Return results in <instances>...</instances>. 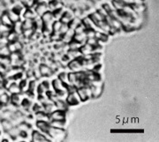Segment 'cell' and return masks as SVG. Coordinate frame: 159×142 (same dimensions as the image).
<instances>
[{
  "instance_id": "7a4b0ae2",
  "label": "cell",
  "mask_w": 159,
  "mask_h": 142,
  "mask_svg": "<svg viewBox=\"0 0 159 142\" xmlns=\"http://www.w3.org/2000/svg\"><path fill=\"white\" fill-rule=\"evenodd\" d=\"M52 87L56 92H67L66 91V85H65L58 78L55 79L52 81Z\"/></svg>"
},
{
  "instance_id": "d6a6232c",
  "label": "cell",
  "mask_w": 159,
  "mask_h": 142,
  "mask_svg": "<svg viewBox=\"0 0 159 142\" xmlns=\"http://www.w3.org/2000/svg\"><path fill=\"white\" fill-rule=\"evenodd\" d=\"M68 79H69L70 84H73V85H74V84L77 82V80H78L77 76H76V73L73 72L68 73Z\"/></svg>"
},
{
  "instance_id": "836d02e7",
  "label": "cell",
  "mask_w": 159,
  "mask_h": 142,
  "mask_svg": "<svg viewBox=\"0 0 159 142\" xmlns=\"http://www.w3.org/2000/svg\"><path fill=\"white\" fill-rule=\"evenodd\" d=\"M61 26H62V22L60 20H55L52 25V32H59Z\"/></svg>"
},
{
  "instance_id": "bcb514c9",
  "label": "cell",
  "mask_w": 159,
  "mask_h": 142,
  "mask_svg": "<svg viewBox=\"0 0 159 142\" xmlns=\"http://www.w3.org/2000/svg\"><path fill=\"white\" fill-rule=\"evenodd\" d=\"M4 80H5V78H4V75L2 72H0V85H1V86H4L3 84H4Z\"/></svg>"
},
{
  "instance_id": "d590c367",
  "label": "cell",
  "mask_w": 159,
  "mask_h": 142,
  "mask_svg": "<svg viewBox=\"0 0 159 142\" xmlns=\"http://www.w3.org/2000/svg\"><path fill=\"white\" fill-rule=\"evenodd\" d=\"M35 32V29L34 27L33 28H28V29H24L22 31V34L24 35V37H27V38H30V36L32 35V34Z\"/></svg>"
},
{
  "instance_id": "7402d4cb",
  "label": "cell",
  "mask_w": 159,
  "mask_h": 142,
  "mask_svg": "<svg viewBox=\"0 0 159 142\" xmlns=\"http://www.w3.org/2000/svg\"><path fill=\"white\" fill-rule=\"evenodd\" d=\"M12 126H13L10 120H8V119H2L1 120V127L3 128V130L4 132H8Z\"/></svg>"
},
{
  "instance_id": "83f0119b",
  "label": "cell",
  "mask_w": 159,
  "mask_h": 142,
  "mask_svg": "<svg viewBox=\"0 0 159 142\" xmlns=\"http://www.w3.org/2000/svg\"><path fill=\"white\" fill-rule=\"evenodd\" d=\"M68 46H69V49H72V50H74V49H80L81 47V42H78L74 40H72L69 43H68Z\"/></svg>"
},
{
  "instance_id": "ac0fdd59",
  "label": "cell",
  "mask_w": 159,
  "mask_h": 142,
  "mask_svg": "<svg viewBox=\"0 0 159 142\" xmlns=\"http://www.w3.org/2000/svg\"><path fill=\"white\" fill-rule=\"evenodd\" d=\"M49 125L54 128L63 129V127L65 126V120H50Z\"/></svg>"
},
{
  "instance_id": "1f68e13d",
  "label": "cell",
  "mask_w": 159,
  "mask_h": 142,
  "mask_svg": "<svg viewBox=\"0 0 159 142\" xmlns=\"http://www.w3.org/2000/svg\"><path fill=\"white\" fill-rule=\"evenodd\" d=\"M87 30V27H86V26L81 22L80 25H78L76 27H75V29H74V32H75V34H81V33H83V32H85Z\"/></svg>"
},
{
  "instance_id": "ffe728a7",
  "label": "cell",
  "mask_w": 159,
  "mask_h": 142,
  "mask_svg": "<svg viewBox=\"0 0 159 142\" xmlns=\"http://www.w3.org/2000/svg\"><path fill=\"white\" fill-rule=\"evenodd\" d=\"M65 103H66L68 105H76V104H78L80 102L74 97L73 94H68L67 96H66V99H65Z\"/></svg>"
},
{
  "instance_id": "74e56055",
  "label": "cell",
  "mask_w": 159,
  "mask_h": 142,
  "mask_svg": "<svg viewBox=\"0 0 159 142\" xmlns=\"http://www.w3.org/2000/svg\"><path fill=\"white\" fill-rule=\"evenodd\" d=\"M68 29H69L68 24H63V23H62V26H61V27H60V29H59V34H60L61 35H63V34H65L67 32Z\"/></svg>"
},
{
  "instance_id": "4fadbf2b",
  "label": "cell",
  "mask_w": 159,
  "mask_h": 142,
  "mask_svg": "<svg viewBox=\"0 0 159 142\" xmlns=\"http://www.w3.org/2000/svg\"><path fill=\"white\" fill-rule=\"evenodd\" d=\"M90 87H91V91H92V97L98 98L102 95V92H103L102 86H98V87L90 86Z\"/></svg>"
},
{
  "instance_id": "30bf717a",
  "label": "cell",
  "mask_w": 159,
  "mask_h": 142,
  "mask_svg": "<svg viewBox=\"0 0 159 142\" xmlns=\"http://www.w3.org/2000/svg\"><path fill=\"white\" fill-rule=\"evenodd\" d=\"M36 16H37V14H36L35 11L31 10V9H29V8H27V10L24 11V13L22 14L21 17H23V19H34Z\"/></svg>"
},
{
  "instance_id": "2e32d148",
  "label": "cell",
  "mask_w": 159,
  "mask_h": 142,
  "mask_svg": "<svg viewBox=\"0 0 159 142\" xmlns=\"http://www.w3.org/2000/svg\"><path fill=\"white\" fill-rule=\"evenodd\" d=\"M12 30L14 31L15 33H17L18 34H22V31H23V29H22V21L21 20H18V21L14 22L13 26L12 27Z\"/></svg>"
},
{
  "instance_id": "ee69618b",
  "label": "cell",
  "mask_w": 159,
  "mask_h": 142,
  "mask_svg": "<svg viewBox=\"0 0 159 142\" xmlns=\"http://www.w3.org/2000/svg\"><path fill=\"white\" fill-rule=\"evenodd\" d=\"M107 40H108V34H106V33H103V34H102V35H101L100 41H101V42H107Z\"/></svg>"
},
{
  "instance_id": "f6af8a7d",
  "label": "cell",
  "mask_w": 159,
  "mask_h": 142,
  "mask_svg": "<svg viewBox=\"0 0 159 142\" xmlns=\"http://www.w3.org/2000/svg\"><path fill=\"white\" fill-rule=\"evenodd\" d=\"M145 3V0H133V4H143Z\"/></svg>"
},
{
  "instance_id": "681fc988",
  "label": "cell",
  "mask_w": 159,
  "mask_h": 142,
  "mask_svg": "<svg viewBox=\"0 0 159 142\" xmlns=\"http://www.w3.org/2000/svg\"><path fill=\"white\" fill-rule=\"evenodd\" d=\"M0 1H2V0H0Z\"/></svg>"
},
{
  "instance_id": "8fae6325",
  "label": "cell",
  "mask_w": 159,
  "mask_h": 142,
  "mask_svg": "<svg viewBox=\"0 0 159 142\" xmlns=\"http://www.w3.org/2000/svg\"><path fill=\"white\" fill-rule=\"evenodd\" d=\"M7 13H8V16L9 18L11 19V20L14 23L18 20H20V16H19V13L16 12L15 11H13L12 9L11 10H7Z\"/></svg>"
},
{
  "instance_id": "4316f807",
  "label": "cell",
  "mask_w": 159,
  "mask_h": 142,
  "mask_svg": "<svg viewBox=\"0 0 159 142\" xmlns=\"http://www.w3.org/2000/svg\"><path fill=\"white\" fill-rule=\"evenodd\" d=\"M10 96H11V95H8L7 91H6V93L1 95H0V104H1V105H5V104H7V103L10 102Z\"/></svg>"
},
{
  "instance_id": "d4e9b609",
  "label": "cell",
  "mask_w": 159,
  "mask_h": 142,
  "mask_svg": "<svg viewBox=\"0 0 159 142\" xmlns=\"http://www.w3.org/2000/svg\"><path fill=\"white\" fill-rule=\"evenodd\" d=\"M81 101H86L88 99V96L86 95V92H85V88L84 87H78L77 90H76Z\"/></svg>"
},
{
  "instance_id": "5bb4252c",
  "label": "cell",
  "mask_w": 159,
  "mask_h": 142,
  "mask_svg": "<svg viewBox=\"0 0 159 142\" xmlns=\"http://www.w3.org/2000/svg\"><path fill=\"white\" fill-rule=\"evenodd\" d=\"M35 27L34 19H24L22 20V29H28V28H33Z\"/></svg>"
},
{
  "instance_id": "ab89813d",
  "label": "cell",
  "mask_w": 159,
  "mask_h": 142,
  "mask_svg": "<svg viewBox=\"0 0 159 142\" xmlns=\"http://www.w3.org/2000/svg\"><path fill=\"white\" fill-rule=\"evenodd\" d=\"M8 43H9V41H8L7 37H4V36H1L0 37V47L7 46Z\"/></svg>"
},
{
  "instance_id": "f546056e",
  "label": "cell",
  "mask_w": 159,
  "mask_h": 142,
  "mask_svg": "<svg viewBox=\"0 0 159 142\" xmlns=\"http://www.w3.org/2000/svg\"><path fill=\"white\" fill-rule=\"evenodd\" d=\"M18 36H19V34L17 33H15L14 31L11 30L9 32L8 35H7V39H8L9 42H13L18 40Z\"/></svg>"
},
{
  "instance_id": "60d3db41",
  "label": "cell",
  "mask_w": 159,
  "mask_h": 142,
  "mask_svg": "<svg viewBox=\"0 0 159 142\" xmlns=\"http://www.w3.org/2000/svg\"><path fill=\"white\" fill-rule=\"evenodd\" d=\"M33 71H34V76L35 77L36 80H38L41 76H42V73H41V72H40V70H39V67H38V68L33 69Z\"/></svg>"
},
{
  "instance_id": "cb8c5ba5",
  "label": "cell",
  "mask_w": 159,
  "mask_h": 142,
  "mask_svg": "<svg viewBox=\"0 0 159 142\" xmlns=\"http://www.w3.org/2000/svg\"><path fill=\"white\" fill-rule=\"evenodd\" d=\"M9 135L12 138V140L14 141V139L20 133V131L19 130V128L17 126H12L9 131H8Z\"/></svg>"
},
{
  "instance_id": "3957f363",
  "label": "cell",
  "mask_w": 159,
  "mask_h": 142,
  "mask_svg": "<svg viewBox=\"0 0 159 142\" xmlns=\"http://www.w3.org/2000/svg\"><path fill=\"white\" fill-rule=\"evenodd\" d=\"M50 120H65V111L56 110L50 114Z\"/></svg>"
},
{
  "instance_id": "484cf974",
  "label": "cell",
  "mask_w": 159,
  "mask_h": 142,
  "mask_svg": "<svg viewBox=\"0 0 159 142\" xmlns=\"http://www.w3.org/2000/svg\"><path fill=\"white\" fill-rule=\"evenodd\" d=\"M58 79H59L65 85H69V84H70V81H69V79H68V73H66L65 72H61V73L58 75Z\"/></svg>"
},
{
  "instance_id": "7bdbcfd3",
  "label": "cell",
  "mask_w": 159,
  "mask_h": 142,
  "mask_svg": "<svg viewBox=\"0 0 159 142\" xmlns=\"http://www.w3.org/2000/svg\"><path fill=\"white\" fill-rule=\"evenodd\" d=\"M65 34H66V35H68V36H70V37H73V35L75 34V32H74V29H72V28H70L69 27V29L67 30V32Z\"/></svg>"
},
{
  "instance_id": "c3c4849f",
  "label": "cell",
  "mask_w": 159,
  "mask_h": 142,
  "mask_svg": "<svg viewBox=\"0 0 159 142\" xmlns=\"http://www.w3.org/2000/svg\"><path fill=\"white\" fill-rule=\"evenodd\" d=\"M12 1H15V0H12Z\"/></svg>"
},
{
  "instance_id": "6da1fadb",
  "label": "cell",
  "mask_w": 159,
  "mask_h": 142,
  "mask_svg": "<svg viewBox=\"0 0 159 142\" xmlns=\"http://www.w3.org/2000/svg\"><path fill=\"white\" fill-rule=\"evenodd\" d=\"M47 133L50 136L51 140H54L56 141H64L66 137V132L65 130L59 129V128H54V127H51L50 126Z\"/></svg>"
},
{
  "instance_id": "52a82bcc",
  "label": "cell",
  "mask_w": 159,
  "mask_h": 142,
  "mask_svg": "<svg viewBox=\"0 0 159 142\" xmlns=\"http://www.w3.org/2000/svg\"><path fill=\"white\" fill-rule=\"evenodd\" d=\"M39 70H40V72H41V73H42V76H47V77H49V76L52 75V73H53V71L50 69V67L48 66V65H43V64L40 65Z\"/></svg>"
},
{
  "instance_id": "f35d334b",
  "label": "cell",
  "mask_w": 159,
  "mask_h": 142,
  "mask_svg": "<svg viewBox=\"0 0 159 142\" xmlns=\"http://www.w3.org/2000/svg\"><path fill=\"white\" fill-rule=\"evenodd\" d=\"M86 33V36L87 38H92V37H95V34H96V31L93 30L92 28H88L85 31Z\"/></svg>"
},
{
  "instance_id": "9c48e42d",
  "label": "cell",
  "mask_w": 159,
  "mask_h": 142,
  "mask_svg": "<svg viewBox=\"0 0 159 142\" xmlns=\"http://www.w3.org/2000/svg\"><path fill=\"white\" fill-rule=\"evenodd\" d=\"M93 49H94V47H92L91 45H89L88 43H85L81 47L80 51L82 54V56H84V55H88V54H92Z\"/></svg>"
},
{
  "instance_id": "277c9868",
  "label": "cell",
  "mask_w": 159,
  "mask_h": 142,
  "mask_svg": "<svg viewBox=\"0 0 159 142\" xmlns=\"http://www.w3.org/2000/svg\"><path fill=\"white\" fill-rule=\"evenodd\" d=\"M48 11V4L47 3H39L35 8V12L38 16H42L44 12Z\"/></svg>"
},
{
  "instance_id": "f1b7e54d",
  "label": "cell",
  "mask_w": 159,
  "mask_h": 142,
  "mask_svg": "<svg viewBox=\"0 0 159 142\" xmlns=\"http://www.w3.org/2000/svg\"><path fill=\"white\" fill-rule=\"evenodd\" d=\"M17 127L19 128V130L20 131V132H28L29 130H30V128H31V126L28 125V124H27L26 122H21L20 124H19L18 126H17Z\"/></svg>"
},
{
  "instance_id": "8d00e7d4",
  "label": "cell",
  "mask_w": 159,
  "mask_h": 142,
  "mask_svg": "<svg viewBox=\"0 0 159 142\" xmlns=\"http://www.w3.org/2000/svg\"><path fill=\"white\" fill-rule=\"evenodd\" d=\"M76 90H77V87L74 85H73V84L66 85V91L68 94H73L76 92Z\"/></svg>"
},
{
  "instance_id": "7c38bea8",
  "label": "cell",
  "mask_w": 159,
  "mask_h": 142,
  "mask_svg": "<svg viewBox=\"0 0 159 142\" xmlns=\"http://www.w3.org/2000/svg\"><path fill=\"white\" fill-rule=\"evenodd\" d=\"M35 114H36V115H35V118H36L37 121H45V122L50 123V115L45 114L44 112H42V111L36 112Z\"/></svg>"
},
{
  "instance_id": "44dd1931",
  "label": "cell",
  "mask_w": 159,
  "mask_h": 142,
  "mask_svg": "<svg viewBox=\"0 0 159 142\" xmlns=\"http://www.w3.org/2000/svg\"><path fill=\"white\" fill-rule=\"evenodd\" d=\"M132 7H133L134 11H135V12L137 13V14H142L146 11V6L144 5V4H133Z\"/></svg>"
},
{
  "instance_id": "4dcf8cb0",
  "label": "cell",
  "mask_w": 159,
  "mask_h": 142,
  "mask_svg": "<svg viewBox=\"0 0 159 142\" xmlns=\"http://www.w3.org/2000/svg\"><path fill=\"white\" fill-rule=\"evenodd\" d=\"M112 6L114 7V10L120 11V10H122L124 4L120 0H113L112 1Z\"/></svg>"
},
{
  "instance_id": "8992f818",
  "label": "cell",
  "mask_w": 159,
  "mask_h": 142,
  "mask_svg": "<svg viewBox=\"0 0 159 142\" xmlns=\"http://www.w3.org/2000/svg\"><path fill=\"white\" fill-rule=\"evenodd\" d=\"M32 141H48V140L44 137L42 133L39 131H33L32 133Z\"/></svg>"
},
{
  "instance_id": "7dc6e473",
  "label": "cell",
  "mask_w": 159,
  "mask_h": 142,
  "mask_svg": "<svg viewBox=\"0 0 159 142\" xmlns=\"http://www.w3.org/2000/svg\"><path fill=\"white\" fill-rule=\"evenodd\" d=\"M45 1V3H47V4H49V3H50V2H52L53 0H44Z\"/></svg>"
},
{
  "instance_id": "e575fe53",
  "label": "cell",
  "mask_w": 159,
  "mask_h": 142,
  "mask_svg": "<svg viewBox=\"0 0 159 142\" xmlns=\"http://www.w3.org/2000/svg\"><path fill=\"white\" fill-rule=\"evenodd\" d=\"M86 43L91 45L92 47H96V46L98 45V41H97L95 37H92V38H87Z\"/></svg>"
},
{
  "instance_id": "d6986e66",
  "label": "cell",
  "mask_w": 159,
  "mask_h": 142,
  "mask_svg": "<svg viewBox=\"0 0 159 142\" xmlns=\"http://www.w3.org/2000/svg\"><path fill=\"white\" fill-rule=\"evenodd\" d=\"M36 126L39 128V131H41V132H48V130L50 128L49 123L45 122V121H37Z\"/></svg>"
},
{
  "instance_id": "9a60e30c",
  "label": "cell",
  "mask_w": 159,
  "mask_h": 142,
  "mask_svg": "<svg viewBox=\"0 0 159 142\" xmlns=\"http://www.w3.org/2000/svg\"><path fill=\"white\" fill-rule=\"evenodd\" d=\"M7 92H9L11 95H15V94H19V93H21V89H20L19 85H17V84L13 83V84H12V85L8 87Z\"/></svg>"
},
{
  "instance_id": "e0dca14e",
  "label": "cell",
  "mask_w": 159,
  "mask_h": 142,
  "mask_svg": "<svg viewBox=\"0 0 159 142\" xmlns=\"http://www.w3.org/2000/svg\"><path fill=\"white\" fill-rule=\"evenodd\" d=\"M57 110H61V111H65L66 109H67V103L65 102V101H62V100H58L57 102L54 103Z\"/></svg>"
},
{
  "instance_id": "603a6c76",
  "label": "cell",
  "mask_w": 159,
  "mask_h": 142,
  "mask_svg": "<svg viewBox=\"0 0 159 142\" xmlns=\"http://www.w3.org/2000/svg\"><path fill=\"white\" fill-rule=\"evenodd\" d=\"M41 18H42L43 23H46V22H48V21H50V20H51V19H54V16H53V13H52L51 11H47L46 12H44V13L41 16Z\"/></svg>"
},
{
  "instance_id": "ba28073f",
  "label": "cell",
  "mask_w": 159,
  "mask_h": 142,
  "mask_svg": "<svg viewBox=\"0 0 159 142\" xmlns=\"http://www.w3.org/2000/svg\"><path fill=\"white\" fill-rule=\"evenodd\" d=\"M73 40L78 42H81V46L83 44L86 43V40H87V36H86V33L83 32V33H81V34H75L73 37Z\"/></svg>"
},
{
  "instance_id": "5b68a950",
  "label": "cell",
  "mask_w": 159,
  "mask_h": 142,
  "mask_svg": "<svg viewBox=\"0 0 159 142\" xmlns=\"http://www.w3.org/2000/svg\"><path fill=\"white\" fill-rule=\"evenodd\" d=\"M0 22H1L2 24L5 25V26H7V27H12V26H13V22H12V21L11 20V19L9 18L7 11L4 12V13L0 16Z\"/></svg>"
},
{
  "instance_id": "b9f144b4",
  "label": "cell",
  "mask_w": 159,
  "mask_h": 142,
  "mask_svg": "<svg viewBox=\"0 0 159 142\" xmlns=\"http://www.w3.org/2000/svg\"><path fill=\"white\" fill-rule=\"evenodd\" d=\"M100 14H102L104 17H106V16H108L109 15V12L108 11H106L105 10H104V7H102V8H100V9H98V11H97Z\"/></svg>"
}]
</instances>
